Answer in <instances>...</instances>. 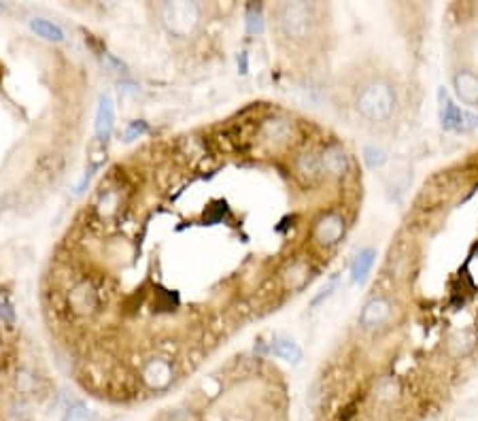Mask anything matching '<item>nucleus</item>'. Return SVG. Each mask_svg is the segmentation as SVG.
<instances>
[{"mask_svg":"<svg viewBox=\"0 0 478 421\" xmlns=\"http://www.w3.org/2000/svg\"><path fill=\"white\" fill-rule=\"evenodd\" d=\"M115 128V105L109 94H103L98 101V111H96V136L98 141H109Z\"/></svg>","mask_w":478,"mask_h":421,"instance_id":"6e6552de","label":"nucleus"},{"mask_svg":"<svg viewBox=\"0 0 478 421\" xmlns=\"http://www.w3.org/2000/svg\"><path fill=\"white\" fill-rule=\"evenodd\" d=\"M90 419V411L83 402H72L66 413H64V421H87Z\"/></svg>","mask_w":478,"mask_h":421,"instance_id":"6ab92c4d","label":"nucleus"},{"mask_svg":"<svg viewBox=\"0 0 478 421\" xmlns=\"http://www.w3.org/2000/svg\"><path fill=\"white\" fill-rule=\"evenodd\" d=\"M438 117H440L442 128L448 132H461V130L478 126V117L461 111L455 103H453V98L448 96L444 88L438 90Z\"/></svg>","mask_w":478,"mask_h":421,"instance_id":"20e7f679","label":"nucleus"},{"mask_svg":"<svg viewBox=\"0 0 478 421\" xmlns=\"http://www.w3.org/2000/svg\"><path fill=\"white\" fill-rule=\"evenodd\" d=\"M272 351H274V356H279L281 360H285L289 364H298L302 360V349L298 347V342H293L289 338H276L272 342Z\"/></svg>","mask_w":478,"mask_h":421,"instance_id":"dca6fc26","label":"nucleus"},{"mask_svg":"<svg viewBox=\"0 0 478 421\" xmlns=\"http://www.w3.org/2000/svg\"><path fill=\"white\" fill-rule=\"evenodd\" d=\"M319 168L321 177L328 179H342L349 172V156L340 145L332 143L319 154Z\"/></svg>","mask_w":478,"mask_h":421,"instance_id":"423d86ee","label":"nucleus"},{"mask_svg":"<svg viewBox=\"0 0 478 421\" xmlns=\"http://www.w3.org/2000/svg\"><path fill=\"white\" fill-rule=\"evenodd\" d=\"M264 138L274 141V143H285L291 136V126L285 119H268L262 126Z\"/></svg>","mask_w":478,"mask_h":421,"instance_id":"2eb2a0df","label":"nucleus"},{"mask_svg":"<svg viewBox=\"0 0 478 421\" xmlns=\"http://www.w3.org/2000/svg\"><path fill=\"white\" fill-rule=\"evenodd\" d=\"M30 28L37 37L45 39V41H52V43H62L64 41V30L58 26V23L49 21L45 17H34L30 19Z\"/></svg>","mask_w":478,"mask_h":421,"instance_id":"4468645a","label":"nucleus"},{"mask_svg":"<svg viewBox=\"0 0 478 421\" xmlns=\"http://www.w3.org/2000/svg\"><path fill=\"white\" fill-rule=\"evenodd\" d=\"M357 113L374 126H387L395 119L397 113V92L389 79L372 77L362 83L355 96Z\"/></svg>","mask_w":478,"mask_h":421,"instance_id":"f257e3e1","label":"nucleus"},{"mask_svg":"<svg viewBox=\"0 0 478 421\" xmlns=\"http://www.w3.org/2000/svg\"><path fill=\"white\" fill-rule=\"evenodd\" d=\"M344 236V217L338 213H325L315 221L313 238L323 247H334Z\"/></svg>","mask_w":478,"mask_h":421,"instance_id":"0eeeda50","label":"nucleus"},{"mask_svg":"<svg viewBox=\"0 0 478 421\" xmlns=\"http://www.w3.org/2000/svg\"><path fill=\"white\" fill-rule=\"evenodd\" d=\"M391 311H393V305L389 298H385V296H374V298H370L364 305L360 313V326L364 330H379L389 321Z\"/></svg>","mask_w":478,"mask_h":421,"instance_id":"39448f33","label":"nucleus"},{"mask_svg":"<svg viewBox=\"0 0 478 421\" xmlns=\"http://www.w3.org/2000/svg\"><path fill=\"white\" fill-rule=\"evenodd\" d=\"M457 98L468 107H478V75L472 70H459L453 77Z\"/></svg>","mask_w":478,"mask_h":421,"instance_id":"1a4fd4ad","label":"nucleus"},{"mask_svg":"<svg viewBox=\"0 0 478 421\" xmlns=\"http://www.w3.org/2000/svg\"><path fill=\"white\" fill-rule=\"evenodd\" d=\"M145 381L151 385V387H166L172 379V368L170 364L162 362V360H154V362H149L147 368H145V373H143Z\"/></svg>","mask_w":478,"mask_h":421,"instance_id":"9b49d317","label":"nucleus"},{"mask_svg":"<svg viewBox=\"0 0 478 421\" xmlns=\"http://www.w3.org/2000/svg\"><path fill=\"white\" fill-rule=\"evenodd\" d=\"M334 289H336V277H334V279H332V281L328 283V287H323V289H321V294H319V296H317V298L313 300V307H317V305H319V302H321L323 298H328V296H330V294H332Z\"/></svg>","mask_w":478,"mask_h":421,"instance_id":"412c9836","label":"nucleus"},{"mask_svg":"<svg viewBox=\"0 0 478 421\" xmlns=\"http://www.w3.org/2000/svg\"><path fill=\"white\" fill-rule=\"evenodd\" d=\"M238 68H240V72L245 75V72L249 70V62H247V54H240V58H238Z\"/></svg>","mask_w":478,"mask_h":421,"instance_id":"4be33fe9","label":"nucleus"},{"mask_svg":"<svg viewBox=\"0 0 478 421\" xmlns=\"http://www.w3.org/2000/svg\"><path fill=\"white\" fill-rule=\"evenodd\" d=\"M200 9L194 3H166L162 7V21L174 37H187L196 30Z\"/></svg>","mask_w":478,"mask_h":421,"instance_id":"7ed1b4c3","label":"nucleus"},{"mask_svg":"<svg viewBox=\"0 0 478 421\" xmlns=\"http://www.w3.org/2000/svg\"><path fill=\"white\" fill-rule=\"evenodd\" d=\"M70 302L74 307V311H79V313H90L92 309H96L98 305V298H96V291L92 285L87 283H81L72 289L70 294Z\"/></svg>","mask_w":478,"mask_h":421,"instance_id":"ddd939ff","label":"nucleus"},{"mask_svg":"<svg viewBox=\"0 0 478 421\" xmlns=\"http://www.w3.org/2000/svg\"><path fill=\"white\" fill-rule=\"evenodd\" d=\"M247 30L251 34H260L264 30V15L260 5H249L247 9Z\"/></svg>","mask_w":478,"mask_h":421,"instance_id":"a211bd4d","label":"nucleus"},{"mask_svg":"<svg viewBox=\"0 0 478 421\" xmlns=\"http://www.w3.org/2000/svg\"><path fill=\"white\" fill-rule=\"evenodd\" d=\"M376 260V249L374 247H364L360 249V254L355 256V260L351 262V281L353 283H364L370 275V270L374 266Z\"/></svg>","mask_w":478,"mask_h":421,"instance_id":"9d476101","label":"nucleus"},{"mask_svg":"<svg viewBox=\"0 0 478 421\" xmlns=\"http://www.w3.org/2000/svg\"><path fill=\"white\" fill-rule=\"evenodd\" d=\"M145 132H147V123L141 121V119H136V121L130 123L128 130H125V141H134V138H138Z\"/></svg>","mask_w":478,"mask_h":421,"instance_id":"aec40b11","label":"nucleus"},{"mask_svg":"<svg viewBox=\"0 0 478 421\" xmlns=\"http://www.w3.org/2000/svg\"><path fill=\"white\" fill-rule=\"evenodd\" d=\"M276 26L293 43L306 41L315 28V7L309 3H285L276 11Z\"/></svg>","mask_w":478,"mask_h":421,"instance_id":"f03ea898","label":"nucleus"},{"mask_svg":"<svg viewBox=\"0 0 478 421\" xmlns=\"http://www.w3.org/2000/svg\"><path fill=\"white\" fill-rule=\"evenodd\" d=\"M295 172L300 179H304L313 183L315 179L321 177V168H319V154L315 152H304L295 158Z\"/></svg>","mask_w":478,"mask_h":421,"instance_id":"f8f14e48","label":"nucleus"},{"mask_svg":"<svg viewBox=\"0 0 478 421\" xmlns=\"http://www.w3.org/2000/svg\"><path fill=\"white\" fill-rule=\"evenodd\" d=\"M0 11H5V5H3V3H0Z\"/></svg>","mask_w":478,"mask_h":421,"instance_id":"5701e85b","label":"nucleus"},{"mask_svg":"<svg viewBox=\"0 0 478 421\" xmlns=\"http://www.w3.org/2000/svg\"><path fill=\"white\" fill-rule=\"evenodd\" d=\"M364 162L370 170H376V168H381L385 162H387V154L381 150V147H376V145H368L366 150H364Z\"/></svg>","mask_w":478,"mask_h":421,"instance_id":"f3484780","label":"nucleus"}]
</instances>
